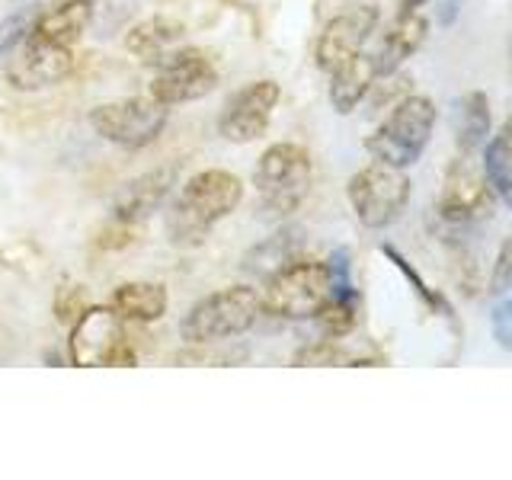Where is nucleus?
<instances>
[{
  "label": "nucleus",
  "mask_w": 512,
  "mask_h": 480,
  "mask_svg": "<svg viewBox=\"0 0 512 480\" xmlns=\"http://www.w3.org/2000/svg\"><path fill=\"white\" fill-rule=\"evenodd\" d=\"M253 186L266 218H288L311 189V154L292 141L272 144L256 160Z\"/></svg>",
  "instance_id": "20e7f679"
},
{
  "label": "nucleus",
  "mask_w": 512,
  "mask_h": 480,
  "mask_svg": "<svg viewBox=\"0 0 512 480\" xmlns=\"http://www.w3.org/2000/svg\"><path fill=\"white\" fill-rule=\"evenodd\" d=\"M378 20H381V13L372 4H359V7L336 13L317 39V52H314L317 68L330 74L352 55L365 52L368 39H372L378 29Z\"/></svg>",
  "instance_id": "f8f14e48"
},
{
  "label": "nucleus",
  "mask_w": 512,
  "mask_h": 480,
  "mask_svg": "<svg viewBox=\"0 0 512 480\" xmlns=\"http://www.w3.org/2000/svg\"><path fill=\"white\" fill-rule=\"evenodd\" d=\"M375 80H378L375 58L368 52H359L349 61H343L340 68L330 71V103H333V109L340 112V116H349V112L356 109L368 93H372Z\"/></svg>",
  "instance_id": "f3484780"
},
{
  "label": "nucleus",
  "mask_w": 512,
  "mask_h": 480,
  "mask_svg": "<svg viewBox=\"0 0 512 480\" xmlns=\"http://www.w3.org/2000/svg\"><path fill=\"white\" fill-rule=\"evenodd\" d=\"M263 311V298L250 285H231L196 301L180 320V336L189 346L224 343L247 333Z\"/></svg>",
  "instance_id": "f03ea898"
},
{
  "label": "nucleus",
  "mask_w": 512,
  "mask_h": 480,
  "mask_svg": "<svg viewBox=\"0 0 512 480\" xmlns=\"http://www.w3.org/2000/svg\"><path fill=\"white\" fill-rule=\"evenodd\" d=\"M71 71H74L71 48L23 39V45L10 52L4 74L13 90H42V87L61 84Z\"/></svg>",
  "instance_id": "ddd939ff"
},
{
  "label": "nucleus",
  "mask_w": 512,
  "mask_h": 480,
  "mask_svg": "<svg viewBox=\"0 0 512 480\" xmlns=\"http://www.w3.org/2000/svg\"><path fill=\"white\" fill-rule=\"evenodd\" d=\"M112 311L122 320H138V324H154L167 314V288L160 282H125L112 292Z\"/></svg>",
  "instance_id": "a211bd4d"
},
{
  "label": "nucleus",
  "mask_w": 512,
  "mask_h": 480,
  "mask_svg": "<svg viewBox=\"0 0 512 480\" xmlns=\"http://www.w3.org/2000/svg\"><path fill=\"white\" fill-rule=\"evenodd\" d=\"M490 330H493V340L500 343L506 352H512V292H506L500 301L493 304Z\"/></svg>",
  "instance_id": "a878e982"
},
{
  "label": "nucleus",
  "mask_w": 512,
  "mask_h": 480,
  "mask_svg": "<svg viewBox=\"0 0 512 480\" xmlns=\"http://www.w3.org/2000/svg\"><path fill=\"white\" fill-rule=\"evenodd\" d=\"M71 362L80 368L93 365H116V362H135L125 352V330L122 317L112 308H90L77 317L71 330Z\"/></svg>",
  "instance_id": "9b49d317"
},
{
  "label": "nucleus",
  "mask_w": 512,
  "mask_h": 480,
  "mask_svg": "<svg viewBox=\"0 0 512 480\" xmlns=\"http://www.w3.org/2000/svg\"><path fill=\"white\" fill-rule=\"evenodd\" d=\"M484 173L496 199L512 205V116L484 144Z\"/></svg>",
  "instance_id": "4be33fe9"
},
{
  "label": "nucleus",
  "mask_w": 512,
  "mask_h": 480,
  "mask_svg": "<svg viewBox=\"0 0 512 480\" xmlns=\"http://www.w3.org/2000/svg\"><path fill=\"white\" fill-rule=\"evenodd\" d=\"M186 36V29L173 16H148V20L135 23L125 36V48L138 58L157 61L160 55H167L170 48Z\"/></svg>",
  "instance_id": "412c9836"
},
{
  "label": "nucleus",
  "mask_w": 512,
  "mask_h": 480,
  "mask_svg": "<svg viewBox=\"0 0 512 480\" xmlns=\"http://www.w3.org/2000/svg\"><path fill=\"white\" fill-rule=\"evenodd\" d=\"M426 32H429V23H426V16H420V10H400L394 16V23L384 29L378 48L372 52L378 77L397 74L400 64L410 55H416V48L426 42Z\"/></svg>",
  "instance_id": "2eb2a0df"
},
{
  "label": "nucleus",
  "mask_w": 512,
  "mask_h": 480,
  "mask_svg": "<svg viewBox=\"0 0 512 480\" xmlns=\"http://www.w3.org/2000/svg\"><path fill=\"white\" fill-rule=\"evenodd\" d=\"M490 295H506L512 292V237H506L500 244V253L493 260V272H490Z\"/></svg>",
  "instance_id": "393cba45"
},
{
  "label": "nucleus",
  "mask_w": 512,
  "mask_h": 480,
  "mask_svg": "<svg viewBox=\"0 0 512 480\" xmlns=\"http://www.w3.org/2000/svg\"><path fill=\"white\" fill-rule=\"evenodd\" d=\"M176 176H180V167L164 164V167H154L148 173L135 176V180H128L116 196V202H112V218L119 224H138L144 218H151L157 208L170 199Z\"/></svg>",
  "instance_id": "4468645a"
},
{
  "label": "nucleus",
  "mask_w": 512,
  "mask_h": 480,
  "mask_svg": "<svg viewBox=\"0 0 512 480\" xmlns=\"http://www.w3.org/2000/svg\"><path fill=\"white\" fill-rule=\"evenodd\" d=\"M436 128V106L426 96H404L365 141V151L378 164H388L397 170L413 167L423 157L426 144Z\"/></svg>",
  "instance_id": "7ed1b4c3"
},
{
  "label": "nucleus",
  "mask_w": 512,
  "mask_h": 480,
  "mask_svg": "<svg viewBox=\"0 0 512 480\" xmlns=\"http://www.w3.org/2000/svg\"><path fill=\"white\" fill-rule=\"evenodd\" d=\"M298 365H336V362H349L343 349H336L333 343H314L308 349H301L295 356Z\"/></svg>",
  "instance_id": "bb28decb"
},
{
  "label": "nucleus",
  "mask_w": 512,
  "mask_h": 480,
  "mask_svg": "<svg viewBox=\"0 0 512 480\" xmlns=\"http://www.w3.org/2000/svg\"><path fill=\"white\" fill-rule=\"evenodd\" d=\"M170 106H164L154 96H125L116 103H103L90 112L93 132L103 141L116 144L125 151H141L160 138L167 128Z\"/></svg>",
  "instance_id": "0eeeda50"
},
{
  "label": "nucleus",
  "mask_w": 512,
  "mask_h": 480,
  "mask_svg": "<svg viewBox=\"0 0 512 480\" xmlns=\"http://www.w3.org/2000/svg\"><path fill=\"white\" fill-rule=\"evenodd\" d=\"M215 87H218V68L199 48H180V52H167L157 58L151 96L164 106L202 100Z\"/></svg>",
  "instance_id": "6e6552de"
},
{
  "label": "nucleus",
  "mask_w": 512,
  "mask_h": 480,
  "mask_svg": "<svg viewBox=\"0 0 512 480\" xmlns=\"http://www.w3.org/2000/svg\"><path fill=\"white\" fill-rule=\"evenodd\" d=\"M384 253H388L391 260H394V266H397V269H400V272H404V276H407V282L413 285V292L420 295V298H423V301L429 304L432 311H442V314L448 317V304H445V298H442V295H436V292H432V288H429V285H426V282H423L420 276H416V269H413V266H410V263L404 260V256H400V253H397L394 247H384Z\"/></svg>",
  "instance_id": "b1692460"
},
{
  "label": "nucleus",
  "mask_w": 512,
  "mask_h": 480,
  "mask_svg": "<svg viewBox=\"0 0 512 480\" xmlns=\"http://www.w3.org/2000/svg\"><path fill=\"white\" fill-rule=\"evenodd\" d=\"M490 138V100L487 93L471 90L455 100V144L461 154H474Z\"/></svg>",
  "instance_id": "aec40b11"
},
{
  "label": "nucleus",
  "mask_w": 512,
  "mask_h": 480,
  "mask_svg": "<svg viewBox=\"0 0 512 480\" xmlns=\"http://www.w3.org/2000/svg\"><path fill=\"white\" fill-rule=\"evenodd\" d=\"M413 183L404 170L388 167V164H368L359 173L349 176L346 196L352 212H356L362 228H391V224L404 215V208L410 202Z\"/></svg>",
  "instance_id": "39448f33"
},
{
  "label": "nucleus",
  "mask_w": 512,
  "mask_h": 480,
  "mask_svg": "<svg viewBox=\"0 0 512 480\" xmlns=\"http://www.w3.org/2000/svg\"><path fill=\"white\" fill-rule=\"evenodd\" d=\"M279 100H282V90L276 80H253V84L240 87L231 100L224 103L218 116L221 138L231 144H250L256 138H263Z\"/></svg>",
  "instance_id": "9d476101"
},
{
  "label": "nucleus",
  "mask_w": 512,
  "mask_h": 480,
  "mask_svg": "<svg viewBox=\"0 0 512 480\" xmlns=\"http://www.w3.org/2000/svg\"><path fill=\"white\" fill-rule=\"evenodd\" d=\"M314 320L327 336H346V333L356 330V324H359V295H356V288H352V292H333L324 308L314 314Z\"/></svg>",
  "instance_id": "5701e85b"
},
{
  "label": "nucleus",
  "mask_w": 512,
  "mask_h": 480,
  "mask_svg": "<svg viewBox=\"0 0 512 480\" xmlns=\"http://www.w3.org/2000/svg\"><path fill=\"white\" fill-rule=\"evenodd\" d=\"M333 295L330 269L320 260H298L266 279L263 308L282 320H311Z\"/></svg>",
  "instance_id": "423d86ee"
},
{
  "label": "nucleus",
  "mask_w": 512,
  "mask_h": 480,
  "mask_svg": "<svg viewBox=\"0 0 512 480\" xmlns=\"http://www.w3.org/2000/svg\"><path fill=\"white\" fill-rule=\"evenodd\" d=\"M429 0H400V10H420Z\"/></svg>",
  "instance_id": "cd10ccee"
},
{
  "label": "nucleus",
  "mask_w": 512,
  "mask_h": 480,
  "mask_svg": "<svg viewBox=\"0 0 512 480\" xmlns=\"http://www.w3.org/2000/svg\"><path fill=\"white\" fill-rule=\"evenodd\" d=\"M93 23V0H58L52 10L39 13L29 26V42L71 48Z\"/></svg>",
  "instance_id": "dca6fc26"
},
{
  "label": "nucleus",
  "mask_w": 512,
  "mask_h": 480,
  "mask_svg": "<svg viewBox=\"0 0 512 480\" xmlns=\"http://www.w3.org/2000/svg\"><path fill=\"white\" fill-rule=\"evenodd\" d=\"M496 192L487 180L484 167H474L468 154L452 160L445 173L442 196H439V215L448 224H474L493 215Z\"/></svg>",
  "instance_id": "1a4fd4ad"
},
{
  "label": "nucleus",
  "mask_w": 512,
  "mask_h": 480,
  "mask_svg": "<svg viewBox=\"0 0 512 480\" xmlns=\"http://www.w3.org/2000/svg\"><path fill=\"white\" fill-rule=\"evenodd\" d=\"M298 256H301V228H282L244 256V272H250L256 279H269L288 263H295Z\"/></svg>",
  "instance_id": "6ab92c4d"
},
{
  "label": "nucleus",
  "mask_w": 512,
  "mask_h": 480,
  "mask_svg": "<svg viewBox=\"0 0 512 480\" xmlns=\"http://www.w3.org/2000/svg\"><path fill=\"white\" fill-rule=\"evenodd\" d=\"M244 199V183L228 170H202L180 189L170 205L167 234L176 247H196L221 218H228Z\"/></svg>",
  "instance_id": "f257e3e1"
}]
</instances>
